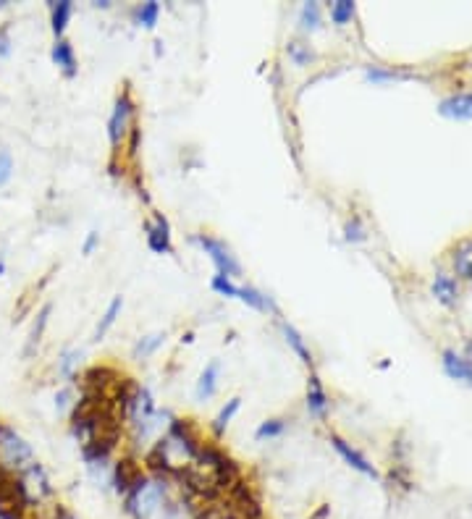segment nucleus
Masks as SVG:
<instances>
[{
    "mask_svg": "<svg viewBox=\"0 0 472 519\" xmlns=\"http://www.w3.org/2000/svg\"><path fill=\"white\" fill-rule=\"evenodd\" d=\"M174 499L168 493L166 480L142 478L126 493V509L134 519H163Z\"/></svg>",
    "mask_w": 472,
    "mask_h": 519,
    "instance_id": "1",
    "label": "nucleus"
},
{
    "mask_svg": "<svg viewBox=\"0 0 472 519\" xmlns=\"http://www.w3.org/2000/svg\"><path fill=\"white\" fill-rule=\"evenodd\" d=\"M35 462V449L19 430L11 425L0 423V470L19 475L24 467Z\"/></svg>",
    "mask_w": 472,
    "mask_h": 519,
    "instance_id": "2",
    "label": "nucleus"
},
{
    "mask_svg": "<svg viewBox=\"0 0 472 519\" xmlns=\"http://www.w3.org/2000/svg\"><path fill=\"white\" fill-rule=\"evenodd\" d=\"M16 480H19V491L21 499H24V506H27V512L40 509L42 504H48V501L56 496V488L50 483V475L37 459L29 464V467H24V470L16 475Z\"/></svg>",
    "mask_w": 472,
    "mask_h": 519,
    "instance_id": "3",
    "label": "nucleus"
},
{
    "mask_svg": "<svg viewBox=\"0 0 472 519\" xmlns=\"http://www.w3.org/2000/svg\"><path fill=\"white\" fill-rule=\"evenodd\" d=\"M132 126H134V103L132 97H129V90H124L116 97L113 113L111 118H108V139H111L113 150L121 147L126 134L132 132Z\"/></svg>",
    "mask_w": 472,
    "mask_h": 519,
    "instance_id": "4",
    "label": "nucleus"
},
{
    "mask_svg": "<svg viewBox=\"0 0 472 519\" xmlns=\"http://www.w3.org/2000/svg\"><path fill=\"white\" fill-rule=\"evenodd\" d=\"M192 242H195L197 247H200V250L210 257V260H213V265H216V270H218V276L234 278L242 273V265L236 263V257L231 255V250L223 242H218V239H213V236H205V234L192 236Z\"/></svg>",
    "mask_w": 472,
    "mask_h": 519,
    "instance_id": "5",
    "label": "nucleus"
},
{
    "mask_svg": "<svg viewBox=\"0 0 472 519\" xmlns=\"http://www.w3.org/2000/svg\"><path fill=\"white\" fill-rule=\"evenodd\" d=\"M0 519H29L14 472L0 470Z\"/></svg>",
    "mask_w": 472,
    "mask_h": 519,
    "instance_id": "6",
    "label": "nucleus"
},
{
    "mask_svg": "<svg viewBox=\"0 0 472 519\" xmlns=\"http://www.w3.org/2000/svg\"><path fill=\"white\" fill-rule=\"evenodd\" d=\"M147 231V247L155 252V255H168L171 252V226L160 213L153 215V221L145 223Z\"/></svg>",
    "mask_w": 472,
    "mask_h": 519,
    "instance_id": "7",
    "label": "nucleus"
},
{
    "mask_svg": "<svg viewBox=\"0 0 472 519\" xmlns=\"http://www.w3.org/2000/svg\"><path fill=\"white\" fill-rule=\"evenodd\" d=\"M438 113L452 121H470L472 118V92H462V95L446 97L438 103Z\"/></svg>",
    "mask_w": 472,
    "mask_h": 519,
    "instance_id": "8",
    "label": "nucleus"
},
{
    "mask_svg": "<svg viewBox=\"0 0 472 519\" xmlns=\"http://www.w3.org/2000/svg\"><path fill=\"white\" fill-rule=\"evenodd\" d=\"M331 443H334V449L339 451V457L344 459V462H347L349 467H352V470L362 472V475H368V478H378V472L373 470V464H370L368 459L362 457L360 451H357V449H352V446H349V443L344 441V438H339V436H331Z\"/></svg>",
    "mask_w": 472,
    "mask_h": 519,
    "instance_id": "9",
    "label": "nucleus"
},
{
    "mask_svg": "<svg viewBox=\"0 0 472 519\" xmlns=\"http://www.w3.org/2000/svg\"><path fill=\"white\" fill-rule=\"evenodd\" d=\"M142 478H145L142 467L134 459H121L113 470V485H116L118 493H129Z\"/></svg>",
    "mask_w": 472,
    "mask_h": 519,
    "instance_id": "10",
    "label": "nucleus"
},
{
    "mask_svg": "<svg viewBox=\"0 0 472 519\" xmlns=\"http://www.w3.org/2000/svg\"><path fill=\"white\" fill-rule=\"evenodd\" d=\"M50 58L56 63L58 69L66 74V77H77V69H79V61H77V53H74V45L69 40H56L53 50H50Z\"/></svg>",
    "mask_w": 472,
    "mask_h": 519,
    "instance_id": "11",
    "label": "nucleus"
},
{
    "mask_svg": "<svg viewBox=\"0 0 472 519\" xmlns=\"http://www.w3.org/2000/svg\"><path fill=\"white\" fill-rule=\"evenodd\" d=\"M444 370L449 378L454 381H462V383H470L472 386V360L470 357H462L457 352H444Z\"/></svg>",
    "mask_w": 472,
    "mask_h": 519,
    "instance_id": "12",
    "label": "nucleus"
},
{
    "mask_svg": "<svg viewBox=\"0 0 472 519\" xmlns=\"http://www.w3.org/2000/svg\"><path fill=\"white\" fill-rule=\"evenodd\" d=\"M307 412L313 417H326L328 412V394L318 375H310V383H307Z\"/></svg>",
    "mask_w": 472,
    "mask_h": 519,
    "instance_id": "13",
    "label": "nucleus"
},
{
    "mask_svg": "<svg viewBox=\"0 0 472 519\" xmlns=\"http://www.w3.org/2000/svg\"><path fill=\"white\" fill-rule=\"evenodd\" d=\"M71 14H74V3H71V0H56V3H50V29H53L56 40H63V32L69 27Z\"/></svg>",
    "mask_w": 472,
    "mask_h": 519,
    "instance_id": "14",
    "label": "nucleus"
},
{
    "mask_svg": "<svg viewBox=\"0 0 472 519\" xmlns=\"http://www.w3.org/2000/svg\"><path fill=\"white\" fill-rule=\"evenodd\" d=\"M218 375H221V362L218 360H213L208 367H205V370H202L200 381H197V388H195V394L200 402H205V399H210V396L216 394Z\"/></svg>",
    "mask_w": 472,
    "mask_h": 519,
    "instance_id": "15",
    "label": "nucleus"
},
{
    "mask_svg": "<svg viewBox=\"0 0 472 519\" xmlns=\"http://www.w3.org/2000/svg\"><path fill=\"white\" fill-rule=\"evenodd\" d=\"M433 294L441 305L446 307H454L457 305V297H459V289H457V281L452 276H446V273H438L436 281H433Z\"/></svg>",
    "mask_w": 472,
    "mask_h": 519,
    "instance_id": "16",
    "label": "nucleus"
},
{
    "mask_svg": "<svg viewBox=\"0 0 472 519\" xmlns=\"http://www.w3.org/2000/svg\"><path fill=\"white\" fill-rule=\"evenodd\" d=\"M50 312H53V305H42V310L37 312L35 326H32V331H29V339H27V349H24V357H32V354H35L37 346H40L42 333H45V328H48V323H50Z\"/></svg>",
    "mask_w": 472,
    "mask_h": 519,
    "instance_id": "17",
    "label": "nucleus"
},
{
    "mask_svg": "<svg viewBox=\"0 0 472 519\" xmlns=\"http://www.w3.org/2000/svg\"><path fill=\"white\" fill-rule=\"evenodd\" d=\"M239 302H244L252 310L260 312H276V305L271 302V297H265L263 291H257L255 286H239Z\"/></svg>",
    "mask_w": 472,
    "mask_h": 519,
    "instance_id": "18",
    "label": "nucleus"
},
{
    "mask_svg": "<svg viewBox=\"0 0 472 519\" xmlns=\"http://www.w3.org/2000/svg\"><path fill=\"white\" fill-rule=\"evenodd\" d=\"M281 331H284V336H286V344L292 346L294 354H297L299 360H302V365L313 367V354H310V349H307L305 339L299 336L297 328L289 326V323H281Z\"/></svg>",
    "mask_w": 472,
    "mask_h": 519,
    "instance_id": "19",
    "label": "nucleus"
},
{
    "mask_svg": "<svg viewBox=\"0 0 472 519\" xmlns=\"http://www.w3.org/2000/svg\"><path fill=\"white\" fill-rule=\"evenodd\" d=\"M121 310H124V299L116 297L111 302V305H108V310L103 312V318H100L98 328H95V341H100L105 336V333L111 331L113 323H116V318H118V315H121Z\"/></svg>",
    "mask_w": 472,
    "mask_h": 519,
    "instance_id": "20",
    "label": "nucleus"
},
{
    "mask_svg": "<svg viewBox=\"0 0 472 519\" xmlns=\"http://www.w3.org/2000/svg\"><path fill=\"white\" fill-rule=\"evenodd\" d=\"M320 21H323L320 3H305L302 11H299V27L305 29V32H315V29H320Z\"/></svg>",
    "mask_w": 472,
    "mask_h": 519,
    "instance_id": "21",
    "label": "nucleus"
},
{
    "mask_svg": "<svg viewBox=\"0 0 472 519\" xmlns=\"http://www.w3.org/2000/svg\"><path fill=\"white\" fill-rule=\"evenodd\" d=\"M239 407H242V399H239V396H234V399H229V402H226V407H223L221 412H218L216 425H213V430H216V436H223V433H226V428H229V425H231V420H234V415H236V412H239Z\"/></svg>",
    "mask_w": 472,
    "mask_h": 519,
    "instance_id": "22",
    "label": "nucleus"
},
{
    "mask_svg": "<svg viewBox=\"0 0 472 519\" xmlns=\"http://www.w3.org/2000/svg\"><path fill=\"white\" fill-rule=\"evenodd\" d=\"M454 268H457L459 276L472 278V239L470 242H462L457 247V255H454Z\"/></svg>",
    "mask_w": 472,
    "mask_h": 519,
    "instance_id": "23",
    "label": "nucleus"
},
{
    "mask_svg": "<svg viewBox=\"0 0 472 519\" xmlns=\"http://www.w3.org/2000/svg\"><path fill=\"white\" fill-rule=\"evenodd\" d=\"M79 357H82V352H79V349H66V352L61 354V360H58V373H61V378H66V381H74V375H77Z\"/></svg>",
    "mask_w": 472,
    "mask_h": 519,
    "instance_id": "24",
    "label": "nucleus"
},
{
    "mask_svg": "<svg viewBox=\"0 0 472 519\" xmlns=\"http://www.w3.org/2000/svg\"><path fill=\"white\" fill-rule=\"evenodd\" d=\"M158 16H160V3L155 0H147L142 6L137 8V24L145 29H153L158 24Z\"/></svg>",
    "mask_w": 472,
    "mask_h": 519,
    "instance_id": "25",
    "label": "nucleus"
},
{
    "mask_svg": "<svg viewBox=\"0 0 472 519\" xmlns=\"http://www.w3.org/2000/svg\"><path fill=\"white\" fill-rule=\"evenodd\" d=\"M166 341V333H153V336H145V339H139L137 346H134V357H150V354L158 352V346Z\"/></svg>",
    "mask_w": 472,
    "mask_h": 519,
    "instance_id": "26",
    "label": "nucleus"
},
{
    "mask_svg": "<svg viewBox=\"0 0 472 519\" xmlns=\"http://www.w3.org/2000/svg\"><path fill=\"white\" fill-rule=\"evenodd\" d=\"M354 16V3L352 0H339V3H334L331 6V21H334L336 27H344V24H349Z\"/></svg>",
    "mask_w": 472,
    "mask_h": 519,
    "instance_id": "27",
    "label": "nucleus"
},
{
    "mask_svg": "<svg viewBox=\"0 0 472 519\" xmlns=\"http://www.w3.org/2000/svg\"><path fill=\"white\" fill-rule=\"evenodd\" d=\"M286 53H289V58H292L297 66H307V63L315 58V53L310 50V45H305V42H289Z\"/></svg>",
    "mask_w": 472,
    "mask_h": 519,
    "instance_id": "28",
    "label": "nucleus"
},
{
    "mask_svg": "<svg viewBox=\"0 0 472 519\" xmlns=\"http://www.w3.org/2000/svg\"><path fill=\"white\" fill-rule=\"evenodd\" d=\"M284 430H286L284 420H265V423L257 428L255 438L257 441H271V438L284 436Z\"/></svg>",
    "mask_w": 472,
    "mask_h": 519,
    "instance_id": "29",
    "label": "nucleus"
},
{
    "mask_svg": "<svg viewBox=\"0 0 472 519\" xmlns=\"http://www.w3.org/2000/svg\"><path fill=\"white\" fill-rule=\"evenodd\" d=\"M210 286H213V291H218L221 297H231V299L239 297V286H236L234 281H231V278H226V276H213Z\"/></svg>",
    "mask_w": 472,
    "mask_h": 519,
    "instance_id": "30",
    "label": "nucleus"
},
{
    "mask_svg": "<svg viewBox=\"0 0 472 519\" xmlns=\"http://www.w3.org/2000/svg\"><path fill=\"white\" fill-rule=\"evenodd\" d=\"M14 176V158L8 150H0V187H6Z\"/></svg>",
    "mask_w": 472,
    "mask_h": 519,
    "instance_id": "31",
    "label": "nucleus"
},
{
    "mask_svg": "<svg viewBox=\"0 0 472 519\" xmlns=\"http://www.w3.org/2000/svg\"><path fill=\"white\" fill-rule=\"evenodd\" d=\"M11 48H14V42H11V29L3 24V27H0V58L11 56Z\"/></svg>",
    "mask_w": 472,
    "mask_h": 519,
    "instance_id": "32",
    "label": "nucleus"
},
{
    "mask_svg": "<svg viewBox=\"0 0 472 519\" xmlns=\"http://www.w3.org/2000/svg\"><path fill=\"white\" fill-rule=\"evenodd\" d=\"M365 239V231L360 226V218H354L352 223H347V242H362Z\"/></svg>",
    "mask_w": 472,
    "mask_h": 519,
    "instance_id": "33",
    "label": "nucleus"
},
{
    "mask_svg": "<svg viewBox=\"0 0 472 519\" xmlns=\"http://www.w3.org/2000/svg\"><path fill=\"white\" fill-rule=\"evenodd\" d=\"M71 407V388H61L56 394V409H58V415H63L66 409Z\"/></svg>",
    "mask_w": 472,
    "mask_h": 519,
    "instance_id": "34",
    "label": "nucleus"
},
{
    "mask_svg": "<svg viewBox=\"0 0 472 519\" xmlns=\"http://www.w3.org/2000/svg\"><path fill=\"white\" fill-rule=\"evenodd\" d=\"M95 247H98V234H95V231H90V236H87V242H84L82 252H84V255H92V250H95Z\"/></svg>",
    "mask_w": 472,
    "mask_h": 519,
    "instance_id": "35",
    "label": "nucleus"
},
{
    "mask_svg": "<svg viewBox=\"0 0 472 519\" xmlns=\"http://www.w3.org/2000/svg\"><path fill=\"white\" fill-rule=\"evenodd\" d=\"M53 519H77V517H74V514H71L69 509H66V506L58 504L56 509H53Z\"/></svg>",
    "mask_w": 472,
    "mask_h": 519,
    "instance_id": "36",
    "label": "nucleus"
},
{
    "mask_svg": "<svg viewBox=\"0 0 472 519\" xmlns=\"http://www.w3.org/2000/svg\"><path fill=\"white\" fill-rule=\"evenodd\" d=\"M3 273H6V260L0 257V276H3Z\"/></svg>",
    "mask_w": 472,
    "mask_h": 519,
    "instance_id": "37",
    "label": "nucleus"
},
{
    "mask_svg": "<svg viewBox=\"0 0 472 519\" xmlns=\"http://www.w3.org/2000/svg\"><path fill=\"white\" fill-rule=\"evenodd\" d=\"M8 6H11V3H8V0H0V11H6Z\"/></svg>",
    "mask_w": 472,
    "mask_h": 519,
    "instance_id": "38",
    "label": "nucleus"
}]
</instances>
